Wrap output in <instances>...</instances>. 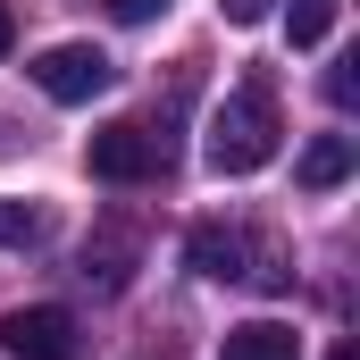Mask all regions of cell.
<instances>
[{"mask_svg": "<svg viewBox=\"0 0 360 360\" xmlns=\"http://www.w3.org/2000/svg\"><path fill=\"white\" fill-rule=\"evenodd\" d=\"M276 134H285L276 92L269 84H235L218 109H210V143H201V160H210L218 176H252V168L276 160Z\"/></svg>", "mask_w": 360, "mask_h": 360, "instance_id": "1", "label": "cell"}, {"mask_svg": "<svg viewBox=\"0 0 360 360\" xmlns=\"http://www.w3.org/2000/svg\"><path fill=\"white\" fill-rule=\"evenodd\" d=\"M84 160H92L101 184H143V176L168 168V134H151L143 117H117V126H101V134L84 143Z\"/></svg>", "mask_w": 360, "mask_h": 360, "instance_id": "2", "label": "cell"}, {"mask_svg": "<svg viewBox=\"0 0 360 360\" xmlns=\"http://www.w3.org/2000/svg\"><path fill=\"white\" fill-rule=\"evenodd\" d=\"M0 344H8V360H76L84 352V327H76V310L34 302V310H8L0 319Z\"/></svg>", "mask_w": 360, "mask_h": 360, "instance_id": "3", "label": "cell"}, {"mask_svg": "<svg viewBox=\"0 0 360 360\" xmlns=\"http://www.w3.org/2000/svg\"><path fill=\"white\" fill-rule=\"evenodd\" d=\"M109 76H117V68H109V51H92V42H51V51L34 59V84L51 92V101H68V109L92 101V92H109Z\"/></svg>", "mask_w": 360, "mask_h": 360, "instance_id": "4", "label": "cell"}, {"mask_svg": "<svg viewBox=\"0 0 360 360\" xmlns=\"http://www.w3.org/2000/svg\"><path fill=\"white\" fill-rule=\"evenodd\" d=\"M184 260H193V276H210V285H243V260H252V235L243 226H218V218H201L193 226V243H184Z\"/></svg>", "mask_w": 360, "mask_h": 360, "instance_id": "5", "label": "cell"}, {"mask_svg": "<svg viewBox=\"0 0 360 360\" xmlns=\"http://www.w3.org/2000/svg\"><path fill=\"white\" fill-rule=\"evenodd\" d=\"M218 360H302V335L285 319H243V327H226Z\"/></svg>", "mask_w": 360, "mask_h": 360, "instance_id": "6", "label": "cell"}, {"mask_svg": "<svg viewBox=\"0 0 360 360\" xmlns=\"http://www.w3.org/2000/svg\"><path fill=\"white\" fill-rule=\"evenodd\" d=\"M352 160H360V143H352V134H319V143L302 151V168H293V176L310 184V193H327V184H344V176H352Z\"/></svg>", "mask_w": 360, "mask_h": 360, "instance_id": "7", "label": "cell"}, {"mask_svg": "<svg viewBox=\"0 0 360 360\" xmlns=\"http://www.w3.org/2000/svg\"><path fill=\"white\" fill-rule=\"evenodd\" d=\"M327 25H335V0H285V34H293V51L327 42Z\"/></svg>", "mask_w": 360, "mask_h": 360, "instance_id": "8", "label": "cell"}, {"mask_svg": "<svg viewBox=\"0 0 360 360\" xmlns=\"http://www.w3.org/2000/svg\"><path fill=\"white\" fill-rule=\"evenodd\" d=\"M42 226H51V218H42L34 201H0V252H25V243H42Z\"/></svg>", "mask_w": 360, "mask_h": 360, "instance_id": "9", "label": "cell"}, {"mask_svg": "<svg viewBox=\"0 0 360 360\" xmlns=\"http://www.w3.org/2000/svg\"><path fill=\"white\" fill-rule=\"evenodd\" d=\"M101 8H109V17H126V25H151L168 0H101Z\"/></svg>", "mask_w": 360, "mask_h": 360, "instance_id": "10", "label": "cell"}, {"mask_svg": "<svg viewBox=\"0 0 360 360\" xmlns=\"http://www.w3.org/2000/svg\"><path fill=\"white\" fill-rule=\"evenodd\" d=\"M352 68H360V59H344V68L327 76V101H335V109H344V101H352V92H360V76H352Z\"/></svg>", "mask_w": 360, "mask_h": 360, "instance_id": "11", "label": "cell"}, {"mask_svg": "<svg viewBox=\"0 0 360 360\" xmlns=\"http://www.w3.org/2000/svg\"><path fill=\"white\" fill-rule=\"evenodd\" d=\"M218 8H226L235 25H252V17H269V0H218Z\"/></svg>", "mask_w": 360, "mask_h": 360, "instance_id": "12", "label": "cell"}, {"mask_svg": "<svg viewBox=\"0 0 360 360\" xmlns=\"http://www.w3.org/2000/svg\"><path fill=\"white\" fill-rule=\"evenodd\" d=\"M8 42H17V17H8V0H0V59H8Z\"/></svg>", "mask_w": 360, "mask_h": 360, "instance_id": "13", "label": "cell"}, {"mask_svg": "<svg viewBox=\"0 0 360 360\" xmlns=\"http://www.w3.org/2000/svg\"><path fill=\"white\" fill-rule=\"evenodd\" d=\"M327 360H360V352H352V344H335V352H327Z\"/></svg>", "mask_w": 360, "mask_h": 360, "instance_id": "14", "label": "cell"}]
</instances>
